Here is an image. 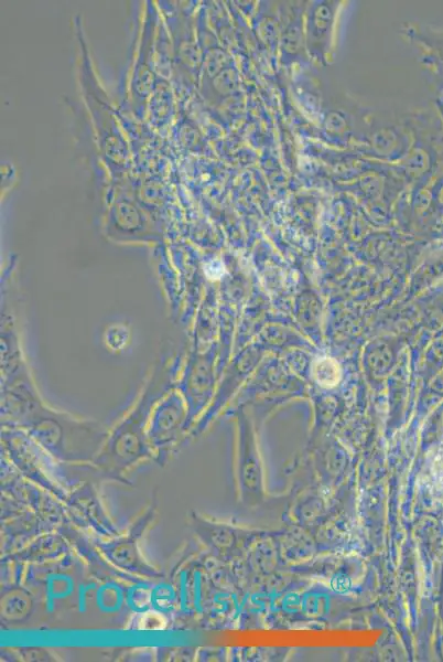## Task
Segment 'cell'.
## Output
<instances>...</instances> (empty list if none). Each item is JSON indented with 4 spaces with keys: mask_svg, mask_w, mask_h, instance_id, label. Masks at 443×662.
<instances>
[{
    "mask_svg": "<svg viewBox=\"0 0 443 662\" xmlns=\"http://www.w3.org/2000/svg\"><path fill=\"white\" fill-rule=\"evenodd\" d=\"M63 502L64 510L75 526L91 532L99 538H111L119 534L90 483H84L67 493Z\"/></svg>",
    "mask_w": 443,
    "mask_h": 662,
    "instance_id": "8992f818",
    "label": "cell"
},
{
    "mask_svg": "<svg viewBox=\"0 0 443 662\" xmlns=\"http://www.w3.org/2000/svg\"><path fill=\"white\" fill-rule=\"evenodd\" d=\"M176 594L174 588L162 583L151 589V607L159 612H169L175 605Z\"/></svg>",
    "mask_w": 443,
    "mask_h": 662,
    "instance_id": "30bf717a",
    "label": "cell"
},
{
    "mask_svg": "<svg viewBox=\"0 0 443 662\" xmlns=\"http://www.w3.org/2000/svg\"><path fill=\"white\" fill-rule=\"evenodd\" d=\"M187 421L186 401L177 392L169 391L154 406L147 429L149 446L159 462L188 430Z\"/></svg>",
    "mask_w": 443,
    "mask_h": 662,
    "instance_id": "5b68a950",
    "label": "cell"
},
{
    "mask_svg": "<svg viewBox=\"0 0 443 662\" xmlns=\"http://www.w3.org/2000/svg\"><path fill=\"white\" fill-rule=\"evenodd\" d=\"M60 463H93L108 433L99 424L75 419L43 406L31 397L17 421Z\"/></svg>",
    "mask_w": 443,
    "mask_h": 662,
    "instance_id": "6da1fadb",
    "label": "cell"
},
{
    "mask_svg": "<svg viewBox=\"0 0 443 662\" xmlns=\"http://www.w3.org/2000/svg\"><path fill=\"white\" fill-rule=\"evenodd\" d=\"M171 372L159 367L133 408L108 434L94 465L107 478L123 480V474L140 461L154 458L147 438L154 406L170 391Z\"/></svg>",
    "mask_w": 443,
    "mask_h": 662,
    "instance_id": "7a4b0ae2",
    "label": "cell"
},
{
    "mask_svg": "<svg viewBox=\"0 0 443 662\" xmlns=\"http://www.w3.org/2000/svg\"><path fill=\"white\" fill-rule=\"evenodd\" d=\"M68 551V544L60 534H46L12 555L17 562H47L62 556Z\"/></svg>",
    "mask_w": 443,
    "mask_h": 662,
    "instance_id": "ba28073f",
    "label": "cell"
},
{
    "mask_svg": "<svg viewBox=\"0 0 443 662\" xmlns=\"http://www.w3.org/2000/svg\"><path fill=\"white\" fill-rule=\"evenodd\" d=\"M35 606L33 594L15 584L1 590L0 613L4 623H22L32 615Z\"/></svg>",
    "mask_w": 443,
    "mask_h": 662,
    "instance_id": "52a82bcc",
    "label": "cell"
},
{
    "mask_svg": "<svg viewBox=\"0 0 443 662\" xmlns=\"http://www.w3.org/2000/svg\"><path fill=\"white\" fill-rule=\"evenodd\" d=\"M2 440L10 460L25 478L64 501L67 492L52 478L46 465L52 457L25 430H3Z\"/></svg>",
    "mask_w": 443,
    "mask_h": 662,
    "instance_id": "277c9868",
    "label": "cell"
},
{
    "mask_svg": "<svg viewBox=\"0 0 443 662\" xmlns=\"http://www.w3.org/2000/svg\"><path fill=\"white\" fill-rule=\"evenodd\" d=\"M22 656L25 660H48L51 654L41 648H26L22 650Z\"/></svg>",
    "mask_w": 443,
    "mask_h": 662,
    "instance_id": "8fae6325",
    "label": "cell"
},
{
    "mask_svg": "<svg viewBox=\"0 0 443 662\" xmlns=\"http://www.w3.org/2000/svg\"><path fill=\"white\" fill-rule=\"evenodd\" d=\"M313 376L324 387L335 386L341 377L337 363L331 357L317 359L313 364Z\"/></svg>",
    "mask_w": 443,
    "mask_h": 662,
    "instance_id": "9c48e42d",
    "label": "cell"
},
{
    "mask_svg": "<svg viewBox=\"0 0 443 662\" xmlns=\"http://www.w3.org/2000/svg\"><path fill=\"white\" fill-rule=\"evenodd\" d=\"M155 515V506H149L125 534H118L107 541L96 538L93 545L114 568L127 575L140 579L162 578L163 573L149 564L139 549V542Z\"/></svg>",
    "mask_w": 443,
    "mask_h": 662,
    "instance_id": "3957f363",
    "label": "cell"
}]
</instances>
